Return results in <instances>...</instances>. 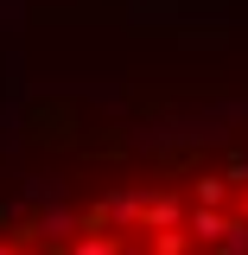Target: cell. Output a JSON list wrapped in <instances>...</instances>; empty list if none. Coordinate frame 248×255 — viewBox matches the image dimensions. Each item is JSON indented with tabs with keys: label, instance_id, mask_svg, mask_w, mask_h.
Segmentation results:
<instances>
[{
	"label": "cell",
	"instance_id": "1",
	"mask_svg": "<svg viewBox=\"0 0 248 255\" xmlns=\"http://www.w3.org/2000/svg\"><path fill=\"white\" fill-rule=\"evenodd\" d=\"M0 255H248V153H153L0 198Z\"/></svg>",
	"mask_w": 248,
	"mask_h": 255
}]
</instances>
